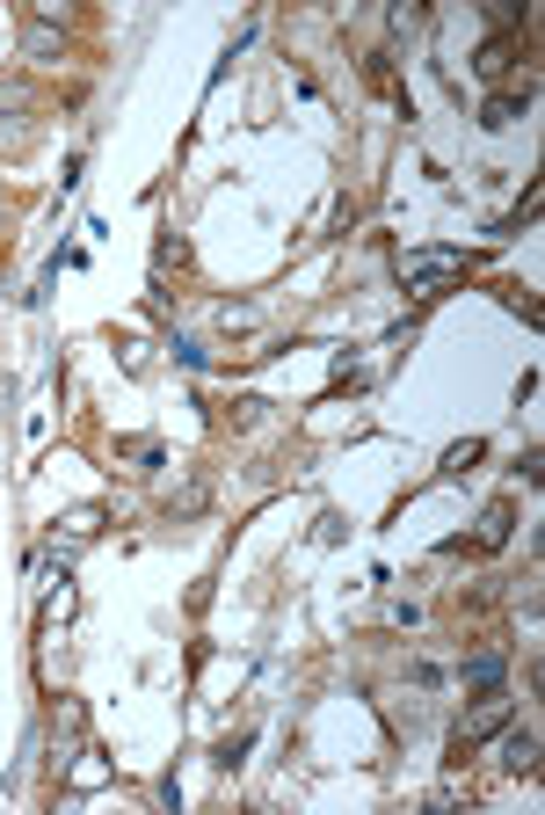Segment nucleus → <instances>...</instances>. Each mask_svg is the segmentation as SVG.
I'll use <instances>...</instances> for the list:
<instances>
[{"instance_id": "f257e3e1", "label": "nucleus", "mask_w": 545, "mask_h": 815, "mask_svg": "<svg viewBox=\"0 0 545 815\" xmlns=\"http://www.w3.org/2000/svg\"><path fill=\"white\" fill-rule=\"evenodd\" d=\"M451 277H466V248H407L401 255V285L415 299H436Z\"/></svg>"}, {"instance_id": "f03ea898", "label": "nucleus", "mask_w": 545, "mask_h": 815, "mask_svg": "<svg viewBox=\"0 0 545 815\" xmlns=\"http://www.w3.org/2000/svg\"><path fill=\"white\" fill-rule=\"evenodd\" d=\"M509 720H517V699L487 685V699H473V706H466V720H458V757H466L473 743H487V736H502Z\"/></svg>"}, {"instance_id": "7ed1b4c3", "label": "nucleus", "mask_w": 545, "mask_h": 815, "mask_svg": "<svg viewBox=\"0 0 545 815\" xmlns=\"http://www.w3.org/2000/svg\"><path fill=\"white\" fill-rule=\"evenodd\" d=\"M502 772H517V779H531L538 772V728H502Z\"/></svg>"}, {"instance_id": "20e7f679", "label": "nucleus", "mask_w": 545, "mask_h": 815, "mask_svg": "<svg viewBox=\"0 0 545 815\" xmlns=\"http://www.w3.org/2000/svg\"><path fill=\"white\" fill-rule=\"evenodd\" d=\"M66 779H73V793H102L110 779H117V765H110V750H80Z\"/></svg>"}, {"instance_id": "39448f33", "label": "nucleus", "mask_w": 545, "mask_h": 815, "mask_svg": "<svg viewBox=\"0 0 545 815\" xmlns=\"http://www.w3.org/2000/svg\"><path fill=\"white\" fill-rule=\"evenodd\" d=\"M66 51V37H59V23H45V15H29L23 23V59H37V66H51Z\"/></svg>"}, {"instance_id": "423d86ee", "label": "nucleus", "mask_w": 545, "mask_h": 815, "mask_svg": "<svg viewBox=\"0 0 545 815\" xmlns=\"http://www.w3.org/2000/svg\"><path fill=\"white\" fill-rule=\"evenodd\" d=\"M161 503H167V517H204V503H212V480H204V474H182V488H167Z\"/></svg>"}, {"instance_id": "0eeeda50", "label": "nucleus", "mask_w": 545, "mask_h": 815, "mask_svg": "<svg viewBox=\"0 0 545 815\" xmlns=\"http://www.w3.org/2000/svg\"><path fill=\"white\" fill-rule=\"evenodd\" d=\"M502 670H509V663H502V648H480V655H466V663H458V685L487 692V685H502Z\"/></svg>"}, {"instance_id": "6e6552de", "label": "nucleus", "mask_w": 545, "mask_h": 815, "mask_svg": "<svg viewBox=\"0 0 545 815\" xmlns=\"http://www.w3.org/2000/svg\"><path fill=\"white\" fill-rule=\"evenodd\" d=\"M523 110H531V88H523V96H487L480 102V124H487V131H509Z\"/></svg>"}, {"instance_id": "1a4fd4ad", "label": "nucleus", "mask_w": 545, "mask_h": 815, "mask_svg": "<svg viewBox=\"0 0 545 815\" xmlns=\"http://www.w3.org/2000/svg\"><path fill=\"white\" fill-rule=\"evenodd\" d=\"M59 531H66V547H88L102 531V503H73L66 517H59Z\"/></svg>"}, {"instance_id": "9d476101", "label": "nucleus", "mask_w": 545, "mask_h": 815, "mask_svg": "<svg viewBox=\"0 0 545 815\" xmlns=\"http://www.w3.org/2000/svg\"><path fill=\"white\" fill-rule=\"evenodd\" d=\"M480 459H487V444H480V437H466V444H451V452H444V466H436V474H444V480H466Z\"/></svg>"}, {"instance_id": "9b49d317", "label": "nucleus", "mask_w": 545, "mask_h": 815, "mask_svg": "<svg viewBox=\"0 0 545 815\" xmlns=\"http://www.w3.org/2000/svg\"><path fill=\"white\" fill-rule=\"evenodd\" d=\"M509 59H517V51H509V37H487V45H480V59H473V73H480V80H502V73H509Z\"/></svg>"}, {"instance_id": "f8f14e48", "label": "nucleus", "mask_w": 545, "mask_h": 815, "mask_svg": "<svg viewBox=\"0 0 545 815\" xmlns=\"http://www.w3.org/2000/svg\"><path fill=\"white\" fill-rule=\"evenodd\" d=\"M212 321H218V336H255V328H262V306H218Z\"/></svg>"}, {"instance_id": "ddd939ff", "label": "nucleus", "mask_w": 545, "mask_h": 815, "mask_svg": "<svg viewBox=\"0 0 545 815\" xmlns=\"http://www.w3.org/2000/svg\"><path fill=\"white\" fill-rule=\"evenodd\" d=\"M509 525H517V510H509V503H495V510H487V517H480V547L495 553L502 539H509Z\"/></svg>"}, {"instance_id": "4468645a", "label": "nucleus", "mask_w": 545, "mask_h": 815, "mask_svg": "<svg viewBox=\"0 0 545 815\" xmlns=\"http://www.w3.org/2000/svg\"><path fill=\"white\" fill-rule=\"evenodd\" d=\"M124 372H131V379H145V372H153V358H145V342H124Z\"/></svg>"}, {"instance_id": "2eb2a0df", "label": "nucleus", "mask_w": 545, "mask_h": 815, "mask_svg": "<svg viewBox=\"0 0 545 815\" xmlns=\"http://www.w3.org/2000/svg\"><path fill=\"white\" fill-rule=\"evenodd\" d=\"M66 612H73V590H66V582H59V590H51V598H45V619H66Z\"/></svg>"}, {"instance_id": "dca6fc26", "label": "nucleus", "mask_w": 545, "mask_h": 815, "mask_svg": "<svg viewBox=\"0 0 545 815\" xmlns=\"http://www.w3.org/2000/svg\"><path fill=\"white\" fill-rule=\"evenodd\" d=\"M262 408H269V401H233V423H240V430H255V423H262Z\"/></svg>"}, {"instance_id": "f3484780", "label": "nucleus", "mask_w": 545, "mask_h": 815, "mask_svg": "<svg viewBox=\"0 0 545 815\" xmlns=\"http://www.w3.org/2000/svg\"><path fill=\"white\" fill-rule=\"evenodd\" d=\"M0 102H15V88H0Z\"/></svg>"}]
</instances>
